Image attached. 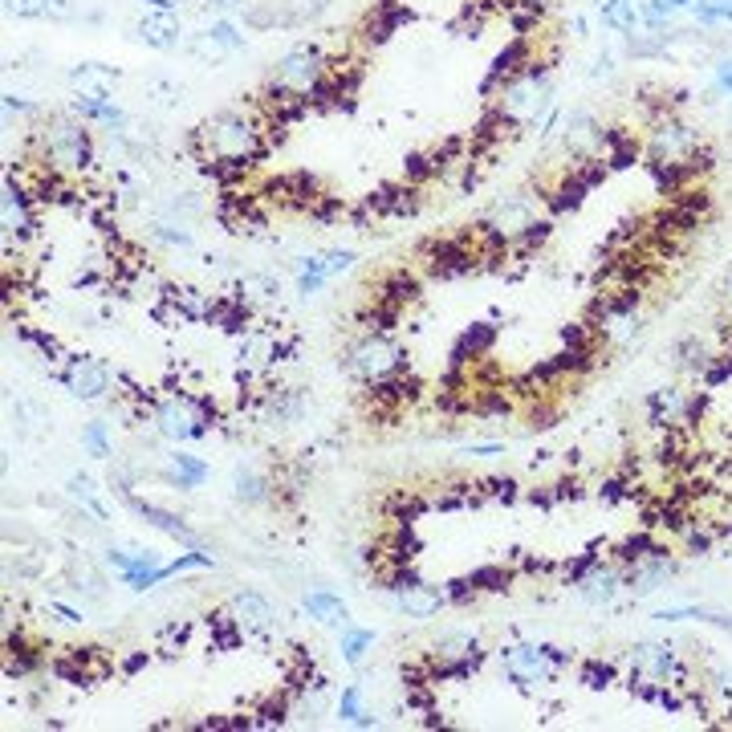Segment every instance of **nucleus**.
Here are the masks:
<instances>
[{
  "instance_id": "4d7b16f0",
  "label": "nucleus",
  "mask_w": 732,
  "mask_h": 732,
  "mask_svg": "<svg viewBox=\"0 0 732 732\" xmlns=\"http://www.w3.org/2000/svg\"><path fill=\"white\" fill-rule=\"evenodd\" d=\"M708 545H712V533L708 529H688V549H692V554H704Z\"/></svg>"
},
{
  "instance_id": "393cba45",
  "label": "nucleus",
  "mask_w": 732,
  "mask_h": 732,
  "mask_svg": "<svg viewBox=\"0 0 732 732\" xmlns=\"http://www.w3.org/2000/svg\"><path fill=\"white\" fill-rule=\"evenodd\" d=\"M135 37L151 49H179L183 45V25H179V13H155L147 9V17L135 21Z\"/></svg>"
},
{
  "instance_id": "052dcab7",
  "label": "nucleus",
  "mask_w": 732,
  "mask_h": 732,
  "mask_svg": "<svg viewBox=\"0 0 732 732\" xmlns=\"http://www.w3.org/2000/svg\"><path fill=\"white\" fill-rule=\"evenodd\" d=\"M505 452V444H472V448H464V456H501Z\"/></svg>"
},
{
  "instance_id": "7c9ffc66",
  "label": "nucleus",
  "mask_w": 732,
  "mask_h": 732,
  "mask_svg": "<svg viewBox=\"0 0 732 732\" xmlns=\"http://www.w3.org/2000/svg\"><path fill=\"white\" fill-rule=\"evenodd\" d=\"M147 236H151L155 244H167V249H179V253H192V249H196L192 228L183 224V220H171V216H155V220L147 224Z\"/></svg>"
},
{
  "instance_id": "c85d7f7f",
  "label": "nucleus",
  "mask_w": 732,
  "mask_h": 732,
  "mask_svg": "<svg viewBox=\"0 0 732 732\" xmlns=\"http://www.w3.org/2000/svg\"><path fill=\"white\" fill-rule=\"evenodd\" d=\"M301 610L310 615L314 623H322V627H346V619H350V610H346V602L334 594V590H310L301 598Z\"/></svg>"
},
{
  "instance_id": "a18cd8bd",
  "label": "nucleus",
  "mask_w": 732,
  "mask_h": 732,
  "mask_svg": "<svg viewBox=\"0 0 732 732\" xmlns=\"http://www.w3.org/2000/svg\"><path fill=\"white\" fill-rule=\"evenodd\" d=\"M188 635H192L188 623H167V627L159 631V651H163V655H175L183 643H188Z\"/></svg>"
},
{
  "instance_id": "f257e3e1",
  "label": "nucleus",
  "mask_w": 732,
  "mask_h": 732,
  "mask_svg": "<svg viewBox=\"0 0 732 732\" xmlns=\"http://www.w3.org/2000/svg\"><path fill=\"white\" fill-rule=\"evenodd\" d=\"M269 131V118L253 106H228V110H216L212 118L200 122V131L192 135V147L200 151L204 163L212 167H232V171H244L249 163H257L269 147L265 139Z\"/></svg>"
},
{
  "instance_id": "ea45409f",
  "label": "nucleus",
  "mask_w": 732,
  "mask_h": 732,
  "mask_svg": "<svg viewBox=\"0 0 732 732\" xmlns=\"http://www.w3.org/2000/svg\"><path fill=\"white\" fill-rule=\"evenodd\" d=\"M692 13H696V21H700L704 29H712V25H732V0H696Z\"/></svg>"
},
{
  "instance_id": "ddd939ff",
  "label": "nucleus",
  "mask_w": 732,
  "mask_h": 732,
  "mask_svg": "<svg viewBox=\"0 0 732 732\" xmlns=\"http://www.w3.org/2000/svg\"><path fill=\"white\" fill-rule=\"evenodd\" d=\"M484 659V647L468 631H448L432 643V671L436 676H468Z\"/></svg>"
},
{
  "instance_id": "a878e982",
  "label": "nucleus",
  "mask_w": 732,
  "mask_h": 732,
  "mask_svg": "<svg viewBox=\"0 0 732 732\" xmlns=\"http://www.w3.org/2000/svg\"><path fill=\"white\" fill-rule=\"evenodd\" d=\"M159 476L167 480V484H175V488H183V493H192V488H200L208 476H212V468L200 460V456H192V452H171L167 456V464L159 468Z\"/></svg>"
},
{
  "instance_id": "9b49d317",
  "label": "nucleus",
  "mask_w": 732,
  "mask_h": 732,
  "mask_svg": "<svg viewBox=\"0 0 732 732\" xmlns=\"http://www.w3.org/2000/svg\"><path fill=\"white\" fill-rule=\"evenodd\" d=\"M606 139L610 131H602V122L590 114V110H570L562 114V127H558V143L570 159L578 163H594L598 155H606Z\"/></svg>"
},
{
  "instance_id": "2eb2a0df",
  "label": "nucleus",
  "mask_w": 732,
  "mask_h": 732,
  "mask_svg": "<svg viewBox=\"0 0 732 732\" xmlns=\"http://www.w3.org/2000/svg\"><path fill=\"white\" fill-rule=\"evenodd\" d=\"M183 49H188L196 61H204V66H216V61H224V57H232V53L244 49V33L232 21L220 17V21L204 25L200 33H192L188 41H183Z\"/></svg>"
},
{
  "instance_id": "79ce46f5",
  "label": "nucleus",
  "mask_w": 732,
  "mask_h": 732,
  "mask_svg": "<svg viewBox=\"0 0 732 732\" xmlns=\"http://www.w3.org/2000/svg\"><path fill=\"white\" fill-rule=\"evenodd\" d=\"M671 17H676V9L663 5V0H643V5H639V21H643L647 29H655V33H667Z\"/></svg>"
},
{
  "instance_id": "09e8293b",
  "label": "nucleus",
  "mask_w": 732,
  "mask_h": 732,
  "mask_svg": "<svg viewBox=\"0 0 732 732\" xmlns=\"http://www.w3.org/2000/svg\"><path fill=\"white\" fill-rule=\"evenodd\" d=\"M354 261H358V253H354V249H326V273H330V277L350 273V269H354Z\"/></svg>"
},
{
  "instance_id": "dca6fc26",
  "label": "nucleus",
  "mask_w": 732,
  "mask_h": 732,
  "mask_svg": "<svg viewBox=\"0 0 732 732\" xmlns=\"http://www.w3.org/2000/svg\"><path fill=\"white\" fill-rule=\"evenodd\" d=\"M33 196H29V188L21 179H5V204H0V220H5V244L13 249H21V244L33 236V228H37V220H33V204H29Z\"/></svg>"
},
{
  "instance_id": "f704fd0d",
  "label": "nucleus",
  "mask_w": 732,
  "mask_h": 732,
  "mask_svg": "<svg viewBox=\"0 0 732 732\" xmlns=\"http://www.w3.org/2000/svg\"><path fill=\"white\" fill-rule=\"evenodd\" d=\"M663 53H667V33H655L647 25H639L635 33H627V57L651 61V57H663Z\"/></svg>"
},
{
  "instance_id": "37998d69",
  "label": "nucleus",
  "mask_w": 732,
  "mask_h": 732,
  "mask_svg": "<svg viewBox=\"0 0 732 732\" xmlns=\"http://www.w3.org/2000/svg\"><path fill=\"white\" fill-rule=\"evenodd\" d=\"M17 423H21V436H41L49 415L41 407H33V403H17Z\"/></svg>"
},
{
  "instance_id": "680f3d73",
  "label": "nucleus",
  "mask_w": 732,
  "mask_h": 732,
  "mask_svg": "<svg viewBox=\"0 0 732 732\" xmlns=\"http://www.w3.org/2000/svg\"><path fill=\"white\" fill-rule=\"evenodd\" d=\"M143 5L155 13H179V0H143Z\"/></svg>"
},
{
  "instance_id": "13d9d810",
  "label": "nucleus",
  "mask_w": 732,
  "mask_h": 732,
  "mask_svg": "<svg viewBox=\"0 0 732 732\" xmlns=\"http://www.w3.org/2000/svg\"><path fill=\"white\" fill-rule=\"evenodd\" d=\"M49 606H53V610H57V615L66 619V623H86V615H82V610H74V606H66V602H49Z\"/></svg>"
},
{
  "instance_id": "0e129e2a",
  "label": "nucleus",
  "mask_w": 732,
  "mask_h": 732,
  "mask_svg": "<svg viewBox=\"0 0 732 732\" xmlns=\"http://www.w3.org/2000/svg\"><path fill=\"white\" fill-rule=\"evenodd\" d=\"M663 5H671V9H692L696 0H663Z\"/></svg>"
},
{
  "instance_id": "c9c22d12",
  "label": "nucleus",
  "mask_w": 732,
  "mask_h": 732,
  "mask_svg": "<svg viewBox=\"0 0 732 732\" xmlns=\"http://www.w3.org/2000/svg\"><path fill=\"white\" fill-rule=\"evenodd\" d=\"M493 338H497V330L488 326V322H480V326H472L460 342H456V350H452V358H456V366H464V362H472V358H480L488 346H493Z\"/></svg>"
},
{
  "instance_id": "7ed1b4c3",
  "label": "nucleus",
  "mask_w": 732,
  "mask_h": 732,
  "mask_svg": "<svg viewBox=\"0 0 732 732\" xmlns=\"http://www.w3.org/2000/svg\"><path fill=\"white\" fill-rule=\"evenodd\" d=\"M37 151L49 171L57 175H86L94 167V135L86 131V118H78L74 110L70 114H53L37 127Z\"/></svg>"
},
{
  "instance_id": "f3484780",
  "label": "nucleus",
  "mask_w": 732,
  "mask_h": 732,
  "mask_svg": "<svg viewBox=\"0 0 732 732\" xmlns=\"http://www.w3.org/2000/svg\"><path fill=\"white\" fill-rule=\"evenodd\" d=\"M676 562H671L663 549H651V554H643L639 562H631L627 570H623V586H627V594H635V598H647V594H659L671 578H676Z\"/></svg>"
},
{
  "instance_id": "e2e57ef3",
  "label": "nucleus",
  "mask_w": 732,
  "mask_h": 732,
  "mask_svg": "<svg viewBox=\"0 0 732 732\" xmlns=\"http://www.w3.org/2000/svg\"><path fill=\"white\" fill-rule=\"evenodd\" d=\"M716 688H720L724 696H732V671H720V676H716Z\"/></svg>"
},
{
  "instance_id": "f8f14e48",
  "label": "nucleus",
  "mask_w": 732,
  "mask_h": 732,
  "mask_svg": "<svg viewBox=\"0 0 732 732\" xmlns=\"http://www.w3.org/2000/svg\"><path fill=\"white\" fill-rule=\"evenodd\" d=\"M61 387H66L74 399L82 403H102L110 399V366L90 358V354H74L66 358V366H61Z\"/></svg>"
},
{
  "instance_id": "1a4fd4ad",
  "label": "nucleus",
  "mask_w": 732,
  "mask_h": 732,
  "mask_svg": "<svg viewBox=\"0 0 732 732\" xmlns=\"http://www.w3.org/2000/svg\"><path fill=\"white\" fill-rule=\"evenodd\" d=\"M704 147V135L684 122L680 114H663L651 122L647 131V159L651 167H676V163H688L696 151Z\"/></svg>"
},
{
  "instance_id": "72a5a7b5",
  "label": "nucleus",
  "mask_w": 732,
  "mask_h": 732,
  "mask_svg": "<svg viewBox=\"0 0 732 732\" xmlns=\"http://www.w3.org/2000/svg\"><path fill=\"white\" fill-rule=\"evenodd\" d=\"M708 366H712V354H708V346L696 334H688V338L676 342V371L700 379V375H708Z\"/></svg>"
},
{
  "instance_id": "bf43d9fd",
  "label": "nucleus",
  "mask_w": 732,
  "mask_h": 732,
  "mask_svg": "<svg viewBox=\"0 0 732 732\" xmlns=\"http://www.w3.org/2000/svg\"><path fill=\"white\" fill-rule=\"evenodd\" d=\"M5 110H9V114H13V110H17V114H33V102H25L21 94H5Z\"/></svg>"
},
{
  "instance_id": "6ab92c4d",
  "label": "nucleus",
  "mask_w": 732,
  "mask_h": 732,
  "mask_svg": "<svg viewBox=\"0 0 732 732\" xmlns=\"http://www.w3.org/2000/svg\"><path fill=\"white\" fill-rule=\"evenodd\" d=\"M228 615H232L236 631H244V635H265V631L277 627V610H273V602H269L265 594H257V590H236V594L228 598Z\"/></svg>"
},
{
  "instance_id": "a19ab883",
  "label": "nucleus",
  "mask_w": 732,
  "mask_h": 732,
  "mask_svg": "<svg viewBox=\"0 0 732 732\" xmlns=\"http://www.w3.org/2000/svg\"><path fill=\"white\" fill-rule=\"evenodd\" d=\"M70 590H78V594L102 602V598H106V578H102L94 566H82V570H70Z\"/></svg>"
},
{
  "instance_id": "69168bd1",
  "label": "nucleus",
  "mask_w": 732,
  "mask_h": 732,
  "mask_svg": "<svg viewBox=\"0 0 732 732\" xmlns=\"http://www.w3.org/2000/svg\"><path fill=\"white\" fill-rule=\"evenodd\" d=\"M724 305H728V318H732V285H728V293H724Z\"/></svg>"
},
{
  "instance_id": "a211bd4d",
  "label": "nucleus",
  "mask_w": 732,
  "mask_h": 732,
  "mask_svg": "<svg viewBox=\"0 0 732 732\" xmlns=\"http://www.w3.org/2000/svg\"><path fill=\"white\" fill-rule=\"evenodd\" d=\"M700 399L696 395H688L684 387H676V383H667V387H655L651 395H647V415H651V423L655 427H676V423H688L692 415H700Z\"/></svg>"
},
{
  "instance_id": "e433bc0d",
  "label": "nucleus",
  "mask_w": 732,
  "mask_h": 732,
  "mask_svg": "<svg viewBox=\"0 0 732 732\" xmlns=\"http://www.w3.org/2000/svg\"><path fill=\"white\" fill-rule=\"evenodd\" d=\"M371 647H375V631H366V627H350V623L342 627V659H346L350 667H358Z\"/></svg>"
},
{
  "instance_id": "603ef678",
  "label": "nucleus",
  "mask_w": 732,
  "mask_h": 732,
  "mask_svg": "<svg viewBox=\"0 0 732 732\" xmlns=\"http://www.w3.org/2000/svg\"><path fill=\"white\" fill-rule=\"evenodd\" d=\"M45 17L49 21H78L82 13H78L74 0H45Z\"/></svg>"
},
{
  "instance_id": "864d4df0",
  "label": "nucleus",
  "mask_w": 732,
  "mask_h": 732,
  "mask_svg": "<svg viewBox=\"0 0 732 732\" xmlns=\"http://www.w3.org/2000/svg\"><path fill=\"white\" fill-rule=\"evenodd\" d=\"M326 281H330L326 273H301V277H297V293H301V297H314V293L326 289Z\"/></svg>"
},
{
  "instance_id": "cd10ccee",
  "label": "nucleus",
  "mask_w": 732,
  "mask_h": 732,
  "mask_svg": "<svg viewBox=\"0 0 732 732\" xmlns=\"http://www.w3.org/2000/svg\"><path fill=\"white\" fill-rule=\"evenodd\" d=\"M70 110L78 114V118H86V122H98V127H106V131H127V110L122 106H114L110 98H86V94H74V102H70Z\"/></svg>"
},
{
  "instance_id": "20e7f679",
  "label": "nucleus",
  "mask_w": 732,
  "mask_h": 732,
  "mask_svg": "<svg viewBox=\"0 0 732 732\" xmlns=\"http://www.w3.org/2000/svg\"><path fill=\"white\" fill-rule=\"evenodd\" d=\"M147 423H151V432L159 436V440H167V444H192V440H204L212 427H216V411L200 399V395H192V391H163V395H155L151 399V407H147Z\"/></svg>"
},
{
  "instance_id": "f03ea898",
  "label": "nucleus",
  "mask_w": 732,
  "mask_h": 732,
  "mask_svg": "<svg viewBox=\"0 0 732 732\" xmlns=\"http://www.w3.org/2000/svg\"><path fill=\"white\" fill-rule=\"evenodd\" d=\"M558 110V90L549 82V70L541 61H529L521 74H513L497 94H493V122L501 131H541L545 118Z\"/></svg>"
},
{
  "instance_id": "2f4dec72",
  "label": "nucleus",
  "mask_w": 732,
  "mask_h": 732,
  "mask_svg": "<svg viewBox=\"0 0 732 732\" xmlns=\"http://www.w3.org/2000/svg\"><path fill=\"white\" fill-rule=\"evenodd\" d=\"M338 720L350 724V728H375L379 724V716L366 708V696H362L358 684H346L342 688V696H338Z\"/></svg>"
},
{
  "instance_id": "bb28decb",
  "label": "nucleus",
  "mask_w": 732,
  "mask_h": 732,
  "mask_svg": "<svg viewBox=\"0 0 732 732\" xmlns=\"http://www.w3.org/2000/svg\"><path fill=\"white\" fill-rule=\"evenodd\" d=\"M301 411H305V399H301V391H293V387H273V391L261 395V419H265V423L289 427V423L301 419Z\"/></svg>"
},
{
  "instance_id": "58836bf2",
  "label": "nucleus",
  "mask_w": 732,
  "mask_h": 732,
  "mask_svg": "<svg viewBox=\"0 0 732 732\" xmlns=\"http://www.w3.org/2000/svg\"><path fill=\"white\" fill-rule=\"evenodd\" d=\"M82 448L94 456V460H110V423L106 419H90L86 427H82Z\"/></svg>"
},
{
  "instance_id": "423d86ee",
  "label": "nucleus",
  "mask_w": 732,
  "mask_h": 732,
  "mask_svg": "<svg viewBox=\"0 0 732 732\" xmlns=\"http://www.w3.org/2000/svg\"><path fill=\"white\" fill-rule=\"evenodd\" d=\"M342 366L362 387H379V383H391L407 371V350L387 330H366L346 346Z\"/></svg>"
},
{
  "instance_id": "412c9836",
  "label": "nucleus",
  "mask_w": 732,
  "mask_h": 732,
  "mask_svg": "<svg viewBox=\"0 0 732 732\" xmlns=\"http://www.w3.org/2000/svg\"><path fill=\"white\" fill-rule=\"evenodd\" d=\"M122 501H127V505L135 509V517H143L151 529H159V533H167V537L183 541L188 549H204L200 533H196L188 521H183L179 513H171V509H159V505H151V501H143V497H135V493H131V497H122Z\"/></svg>"
},
{
  "instance_id": "4be33fe9",
  "label": "nucleus",
  "mask_w": 732,
  "mask_h": 732,
  "mask_svg": "<svg viewBox=\"0 0 732 732\" xmlns=\"http://www.w3.org/2000/svg\"><path fill=\"white\" fill-rule=\"evenodd\" d=\"M236 293V301L244 305V310H269V305H277L281 301V281L273 277V273H265V269H253V273H236V285H232Z\"/></svg>"
},
{
  "instance_id": "4468645a",
  "label": "nucleus",
  "mask_w": 732,
  "mask_h": 732,
  "mask_svg": "<svg viewBox=\"0 0 732 732\" xmlns=\"http://www.w3.org/2000/svg\"><path fill=\"white\" fill-rule=\"evenodd\" d=\"M631 671L635 680H655V684H680L688 680V667L680 663V655L667 643H639L631 651Z\"/></svg>"
},
{
  "instance_id": "39448f33",
  "label": "nucleus",
  "mask_w": 732,
  "mask_h": 732,
  "mask_svg": "<svg viewBox=\"0 0 732 732\" xmlns=\"http://www.w3.org/2000/svg\"><path fill=\"white\" fill-rule=\"evenodd\" d=\"M326 82H330V57L322 53V45L301 41V45H293L277 57V66L269 74V98L310 102V98L322 94Z\"/></svg>"
},
{
  "instance_id": "3c124183",
  "label": "nucleus",
  "mask_w": 732,
  "mask_h": 732,
  "mask_svg": "<svg viewBox=\"0 0 732 732\" xmlns=\"http://www.w3.org/2000/svg\"><path fill=\"white\" fill-rule=\"evenodd\" d=\"M9 17H21V21H33V17H45V0H5Z\"/></svg>"
},
{
  "instance_id": "49530a36",
  "label": "nucleus",
  "mask_w": 732,
  "mask_h": 732,
  "mask_svg": "<svg viewBox=\"0 0 732 732\" xmlns=\"http://www.w3.org/2000/svg\"><path fill=\"white\" fill-rule=\"evenodd\" d=\"M655 623H684V619H708V610H700V606H667V610H655L651 615Z\"/></svg>"
},
{
  "instance_id": "de8ad7c7",
  "label": "nucleus",
  "mask_w": 732,
  "mask_h": 732,
  "mask_svg": "<svg viewBox=\"0 0 732 732\" xmlns=\"http://www.w3.org/2000/svg\"><path fill=\"white\" fill-rule=\"evenodd\" d=\"M610 680H615V667H610V663L590 659V663L582 667V684H586V688H606Z\"/></svg>"
},
{
  "instance_id": "9d476101",
  "label": "nucleus",
  "mask_w": 732,
  "mask_h": 732,
  "mask_svg": "<svg viewBox=\"0 0 732 732\" xmlns=\"http://www.w3.org/2000/svg\"><path fill=\"white\" fill-rule=\"evenodd\" d=\"M387 598H391V606L399 610V615H407V619H436L440 610L448 606V590L427 586L415 574H395L387 582Z\"/></svg>"
},
{
  "instance_id": "4c0bfd02",
  "label": "nucleus",
  "mask_w": 732,
  "mask_h": 732,
  "mask_svg": "<svg viewBox=\"0 0 732 732\" xmlns=\"http://www.w3.org/2000/svg\"><path fill=\"white\" fill-rule=\"evenodd\" d=\"M159 216H171V220H196V216H204V200L196 196V192H175V196H167V204L159 208Z\"/></svg>"
},
{
  "instance_id": "0eeeda50",
  "label": "nucleus",
  "mask_w": 732,
  "mask_h": 732,
  "mask_svg": "<svg viewBox=\"0 0 732 732\" xmlns=\"http://www.w3.org/2000/svg\"><path fill=\"white\" fill-rule=\"evenodd\" d=\"M541 200L545 196H533V192H509L501 200H493L480 216V236L493 240L497 249H525L529 232L541 224Z\"/></svg>"
},
{
  "instance_id": "b1692460",
  "label": "nucleus",
  "mask_w": 732,
  "mask_h": 732,
  "mask_svg": "<svg viewBox=\"0 0 732 732\" xmlns=\"http://www.w3.org/2000/svg\"><path fill=\"white\" fill-rule=\"evenodd\" d=\"M232 497H236V505H249V509H261V505H273V497H277V480L273 476H265L261 468H236L232 472Z\"/></svg>"
},
{
  "instance_id": "c03bdc74",
  "label": "nucleus",
  "mask_w": 732,
  "mask_h": 732,
  "mask_svg": "<svg viewBox=\"0 0 732 732\" xmlns=\"http://www.w3.org/2000/svg\"><path fill=\"white\" fill-rule=\"evenodd\" d=\"M147 94H151L159 106H179V102H183V86H179V82H167V78H151V82H147Z\"/></svg>"
},
{
  "instance_id": "6e6552de",
  "label": "nucleus",
  "mask_w": 732,
  "mask_h": 732,
  "mask_svg": "<svg viewBox=\"0 0 732 732\" xmlns=\"http://www.w3.org/2000/svg\"><path fill=\"white\" fill-rule=\"evenodd\" d=\"M501 663H505V676L517 688H541V684L562 676L566 655L549 643H509L501 651Z\"/></svg>"
},
{
  "instance_id": "5fc2aeb1",
  "label": "nucleus",
  "mask_w": 732,
  "mask_h": 732,
  "mask_svg": "<svg viewBox=\"0 0 732 732\" xmlns=\"http://www.w3.org/2000/svg\"><path fill=\"white\" fill-rule=\"evenodd\" d=\"M610 74H615V53L602 49V53L594 57V66H590V78H610Z\"/></svg>"
},
{
  "instance_id": "473e14b6",
  "label": "nucleus",
  "mask_w": 732,
  "mask_h": 732,
  "mask_svg": "<svg viewBox=\"0 0 732 732\" xmlns=\"http://www.w3.org/2000/svg\"><path fill=\"white\" fill-rule=\"evenodd\" d=\"M66 493L78 501V509L86 513V517H94V521H110V509L102 505V497H98V484L86 476V472H74L70 480H66Z\"/></svg>"
},
{
  "instance_id": "aec40b11",
  "label": "nucleus",
  "mask_w": 732,
  "mask_h": 732,
  "mask_svg": "<svg viewBox=\"0 0 732 732\" xmlns=\"http://www.w3.org/2000/svg\"><path fill=\"white\" fill-rule=\"evenodd\" d=\"M574 586H578V598H582L586 606H594V610L615 606L619 594L627 590V586H623V570H619V566H602V562H594Z\"/></svg>"
},
{
  "instance_id": "c756f323",
  "label": "nucleus",
  "mask_w": 732,
  "mask_h": 732,
  "mask_svg": "<svg viewBox=\"0 0 732 732\" xmlns=\"http://www.w3.org/2000/svg\"><path fill=\"white\" fill-rule=\"evenodd\" d=\"M594 9H598V21L610 29V33H635L643 21H639V5L635 0H594Z\"/></svg>"
},
{
  "instance_id": "8fccbe9b",
  "label": "nucleus",
  "mask_w": 732,
  "mask_h": 732,
  "mask_svg": "<svg viewBox=\"0 0 732 732\" xmlns=\"http://www.w3.org/2000/svg\"><path fill=\"white\" fill-rule=\"evenodd\" d=\"M468 582H472V590H505V582H509V574H505V570H497V566H493V570H476V574H472V578H468Z\"/></svg>"
},
{
  "instance_id": "6e6d98bb",
  "label": "nucleus",
  "mask_w": 732,
  "mask_h": 732,
  "mask_svg": "<svg viewBox=\"0 0 732 732\" xmlns=\"http://www.w3.org/2000/svg\"><path fill=\"white\" fill-rule=\"evenodd\" d=\"M716 90H720V94H728V98H732V57H724V61H716Z\"/></svg>"
},
{
  "instance_id": "5701e85b",
  "label": "nucleus",
  "mask_w": 732,
  "mask_h": 732,
  "mask_svg": "<svg viewBox=\"0 0 732 732\" xmlns=\"http://www.w3.org/2000/svg\"><path fill=\"white\" fill-rule=\"evenodd\" d=\"M118 70L106 66V61H78V66L66 70V82L74 94H86V98H110L114 86H118Z\"/></svg>"
}]
</instances>
